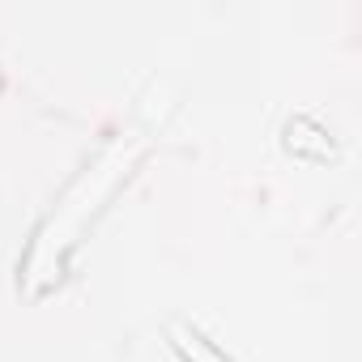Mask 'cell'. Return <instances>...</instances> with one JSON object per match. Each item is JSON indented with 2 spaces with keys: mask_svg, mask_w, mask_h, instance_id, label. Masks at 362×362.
I'll return each instance as SVG.
<instances>
[{
  "mask_svg": "<svg viewBox=\"0 0 362 362\" xmlns=\"http://www.w3.org/2000/svg\"><path fill=\"white\" fill-rule=\"evenodd\" d=\"M124 166H128V149H124V141H115V145L98 158V166L69 192V201L56 209V218L39 230V243H35V252H30V281H35V286H39V277H52V273L60 269V252L73 243V235L81 230L86 214H94V205L111 192V184L119 179Z\"/></svg>",
  "mask_w": 362,
  "mask_h": 362,
  "instance_id": "obj_1",
  "label": "cell"
}]
</instances>
